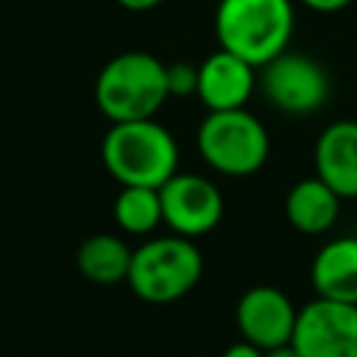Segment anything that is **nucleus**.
<instances>
[{"label":"nucleus","mask_w":357,"mask_h":357,"mask_svg":"<svg viewBox=\"0 0 357 357\" xmlns=\"http://www.w3.org/2000/svg\"><path fill=\"white\" fill-rule=\"evenodd\" d=\"M106 173L120 184L162 187L178 173V142L156 117L112 123L100 139Z\"/></svg>","instance_id":"obj_1"},{"label":"nucleus","mask_w":357,"mask_h":357,"mask_svg":"<svg viewBox=\"0 0 357 357\" xmlns=\"http://www.w3.org/2000/svg\"><path fill=\"white\" fill-rule=\"evenodd\" d=\"M167 98V64L145 50L112 56L95 78V106L109 123L156 117Z\"/></svg>","instance_id":"obj_2"},{"label":"nucleus","mask_w":357,"mask_h":357,"mask_svg":"<svg viewBox=\"0 0 357 357\" xmlns=\"http://www.w3.org/2000/svg\"><path fill=\"white\" fill-rule=\"evenodd\" d=\"M296 28L293 0H218V47L251 61L257 70L287 50Z\"/></svg>","instance_id":"obj_3"},{"label":"nucleus","mask_w":357,"mask_h":357,"mask_svg":"<svg viewBox=\"0 0 357 357\" xmlns=\"http://www.w3.org/2000/svg\"><path fill=\"white\" fill-rule=\"evenodd\" d=\"M204 273V254L190 237H151L131 254L128 287L148 304H170L195 290Z\"/></svg>","instance_id":"obj_4"},{"label":"nucleus","mask_w":357,"mask_h":357,"mask_svg":"<svg viewBox=\"0 0 357 357\" xmlns=\"http://www.w3.org/2000/svg\"><path fill=\"white\" fill-rule=\"evenodd\" d=\"M195 148L206 167L220 176L245 178L265 167L271 156V134L257 114L243 109L206 112L195 131Z\"/></svg>","instance_id":"obj_5"},{"label":"nucleus","mask_w":357,"mask_h":357,"mask_svg":"<svg viewBox=\"0 0 357 357\" xmlns=\"http://www.w3.org/2000/svg\"><path fill=\"white\" fill-rule=\"evenodd\" d=\"M259 92L262 98L290 114V117H307L315 114L318 109L326 106L329 92H332V81L326 67L298 50H282L279 56H273L271 61H265L259 67Z\"/></svg>","instance_id":"obj_6"},{"label":"nucleus","mask_w":357,"mask_h":357,"mask_svg":"<svg viewBox=\"0 0 357 357\" xmlns=\"http://www.w3.org/2000/svg\"><path fill=\"white\" fill-rule=\"evenodd\" d=\"M290 343L301 357H357V304L315 296L298 310Z\"/></svg>","instance_id":"obj_7"},{"label":"nucleus","mask_w":357,"mask_h":357,"mask_svg":"<svg viewBox=\"0 0 357 357\" xmlns=\"http://www.w3.org/2000/svg\"><path fill=\"white\" fill-rule=\"evenodd\" d=\"M162 220L173 234L204 237L218 229L223 218V192L218 184L198 173H176L159 187Z\"/></svg>","instance_id":"obj_8"},{"label":"nucleus","mask_w":357,"mask_h":357,"mask_svg":"<svg viewBox=\"0 0 357 357\" xmlns=\"http://www.w3.org/2000/svg\"><path fill=\"white\" fill-rule=\"evenodd\" d=\"M298 310L290 296L273 284H254L248 287L234 307V324L240 335L259 349H273L290 343L296 329Z\"/></svg>","instance_id":"obj_9"},{"label":"nucleus","mask_w":357,"mask_h":357,"mask_svg":"<svg viewBox=\"0 0 357 357\" xmlns=\"http://www.w3.org/2000/svg\"><path fill=\"white\" fill-rule=\"evenodd\" d=\"M257 67L231 50H212L198 64V92L195 98L206 106V112L243 109L257 89Z\"/></svg>","instance_id":"obj_10"},{"label":"nucleus","mask_w":357,"mask_h":357,"mask_svg":"<svg viewBox=\"0 0 357 357\" xmlns=\"http://www.w3.org/2000/svg\"><path fill=\"white\" fill-rule=\"evenodd\" d=\"M312 165L340 198L357 201V120L329 123L315 139Z\"/></svg>","instance_id":"obj_11"},{"label":"nucleus","mask_w":357,"mask_h":357,"mask_svg":"<svg viewBox=\"0 0 357 357\" xmlns=\"http://www.w3.org/2000/svg\"><path fill=\"white\" fill-rule=\"evenodd\" d=\"M315 296L357 304V237H335L324 243L310 265Z\"/></svg>","instance_id":"obj_12"},{"label":"nucleus","mask_w":357,"mask_h":357,"mask_svg":"<svg viewBox=\"0 0 357 357\" xmlns=\"http://www.w3.org/2000/svg\"><path fill=\"white\" fill-rule=\"evenodd\" d=\"M343 198L318 176L298 178L284 195V218L301 234H324L340 218Z\"/></svg>","instance_id":"obj_13"},{"label":"nucleus","mask_w":357,"mask_h":357,"mask_svg":"<svg viewBox=\"0 0 357 357\" xmlns=\"http://www.w3.org/2000/svg\"><path fill=\"white\" fill-rule=\"evenodd\" d=\"M131 248L123 237L109 234V231H98L89 234L86 240H81L78 251H75V268L84 279L95 282V284H117L126 282L128 268H131Z\"/></svg>","instance_id":"obj_14"},{"label":"nucleus","mask_w":357,"mask_h":357,"mask_svg":"<svg viewBox=\"0 0 357 357\" xmlns=\"http://www.w3.org/2000/svg\"><path fill=\"white\" fill-rule=\"evenodd\" d=\"M112 218L126 234H134V237L151 234L156 226L165 223L159 190L137 187V184L120 187V192L114 195V204H112Z\"/></svg>","instance_id":"obj_15"},{"label":"nucleus","mask_w":357,"mask_h":357,"mask_svg":"<svg viewBox=\"0 0 357 357\" xmlns=\"http://www.w3.org/2000/svg\"><path fill=\"white\" fill-rule=\"evenodd\" d=\"M167 89L170 98H187L198 92V64L170 61L167 64Z\"/></svg>","instance_id":"obj_16"},{"label":"nucleus","mask_w":357,"mask_h":357,"mask_svg":"<svg viewBox=\"0 0 357 357\" xmlns=\"http://www.w3.org/2000/svg\"><path fill=\"white\" fill-rule=\"evenodd\" d=\"M220 357H265V349H259L257 343H251V340H245V337H243V340H237V343L226 346Z\"/></svg>","instance_id":"obj_17"},{"label":"nucleus","mask_w":357,"mask_h":357,"mask_svg":"<svg viewBox=\"0 0 357 357\" xmlns=\"http://www.w3.org/2000/svg\"><path fill=\"white\" fill-rule=\"evenodd\" d=\"M298 3L318 14H335V11H343L351 0H298Z\"/></svg>","instance_id":"obj_18"},{"label":"nucleus","mask_w":357,"mask_h":357,"mask_svg":"<svg viewBox=\"0 0 357 357\" xmlns=\"http://www.w3.org/2000/svg\"><path fill=\"white\" fill-rule=\"evenodd\" d=\"M165 0H117V6H123L126 11H134V14H142V11H153L156 6H162Z\"/></svg>","instance_id":"obj_19"},{"label":"nucleus","mask_w":357,"mask_h":357,"mask_svg":"<svg viewBox=\"0 0 357 357\" xmlns=\"http://www.w3.org/2000/svg\"><path fill=\"white\" fill-rule=\"evenodd\" d=\"M265 357H301V354H298V349L293 343H282V346L265 349Z\"/></svg>","instance_id":"obj_20"},{"label":"nucleus","mask_w":357,"mask_h":357,"mask_svg":"<svg viewBox=\"0 0 357 357\" xmlns=\"http://www.w3.org/2000/svg\"><path fill=\"white\" fill-rule=\"evenodd\" d=\"M192 357H201V354H192Z\"/></svg>","instance_id":"obj_21"}]
</instances>
